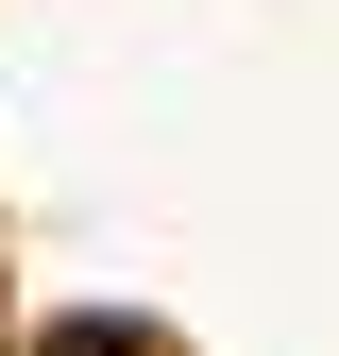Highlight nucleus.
<instances>
[{
    "label": "nucleus",
    "mask_w": 339,
    "mask_h": 356,
    "mask_svg": "<svg viewBox=\"0 0 339 356\" xmlns=\"http://www.w3.org/2000/svg\"><path fill=\"white\" fill-rule=\"evenodd\" d=\"M34 356H153V339H136V323H51Z\"/></svg>",
    "instance_id": "1"
}]
</instances>
